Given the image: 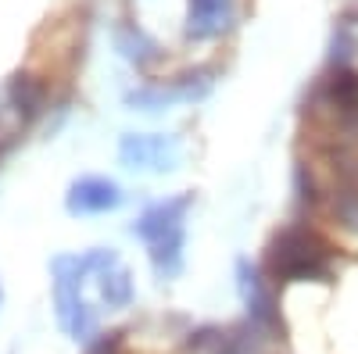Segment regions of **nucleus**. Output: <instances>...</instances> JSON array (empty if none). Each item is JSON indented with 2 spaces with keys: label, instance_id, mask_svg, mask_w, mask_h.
<instances>
[{
  "label": "nucleus",
  "instance_id": "nucleus-1",
  "mask_svg": "<svg viewBox=\"0 0 358 354\" xmlns=\"http://www.w3.org/2000/svg\"><path fill=\"white\" fill-rule=\"evenodd\" d=\"M265 272L273 283H297V279H322L334 276V244L305 222L283 226L265 251Z\"/></svg>",
  "mask_w": 358,
  "mask_h": 354
},
{
  "label": "nucleus",
  "instance_id": "nucleus-2",
  "mask_svg": "<svg viewBox=\"0 0 358 354\" xmlns=\"http://www.w3.org/2000/svg\"><path fill=\"white\" fill-rule=\"evenodd\" d=\"M118 258L115 251H86V254H57L50 261L54 272V308H57V322L62 330L76 340H90L94 333V315H90L86 301H83V279L86 276H101L104 269H111Z\"/></svg>",
  "mask_w": 358,
  "mask_h": 354
},
{
  "label": "nucleus",
  "instance_id": "nucleus-3",
  "mask_svg": "<svg viewBox=\"0 0 358 354\" xmlns=\"http://www.w3.org/2000/svg\"><path fill=\"white\" fill-rule=\"evenodd\" d=\"M334 172V186H330V212L334 219L358 233V151H344V147H330L322 151Z\"/></svg>",
  "mask_w": 358,
  "mask_h": 354
},
{
  "label": "nucleus",
  "instance_id": "nucleus-4",
  "mask_svg": "<svg viewBox=\"0 0 358 354\" xmlns=\"http://www.w3.org/2000/svg\"><path fill=\"white\" fill-rule=\"evenodd\" d=\"M118 158L126 168L143 172H169L179 161V140L176 136H147V133H126L118 143Z\"/></svg>",
  "mask_w": 358,
  "mask_h": 354
},
{
  "label": "nucleus",
  "instance_id": "nucleus-5",
  "mask_svg": "<svg viewBox=\"0 0 358 354\" xmlns=\"http://www.w3.org/2000/svg\"><path fill=\"white\" fill-rule=\"evenodd\" d=\"M194 204V193H179V197H169L162 204H151L133 226V233L147 247L155 244H165V240H176V236H183V219Z\"/></svg>",
  "mask_w": 358,
  "mask_h": 354
},
{
  "label": "nucleus",
  "instance_id": "nucleus-6",
  "mask_svg": "<svg viewBox=\"0 0 358 354\" xmlns=\"http://www.w3.org/2000/svg\"><path fill=\"white\" fill-rule=\"evenodd\" d=\"M118 204H122V190L104 175H83L65 193V208L72 215H101V212H115Z\"/></svg>",
  "mask_w": 358,
  "mask_h": 354
},
{
  "label": "nucleus",
  "instance_id": "nucleus-7",
  "mask_svg": "<svg viewBox=\"0 0 358 354\" xmlns=\"http://www.w3.org/2000/svg\"><path fill=\"white\" fill-rule=\"evenodd\" d=\"M236 283H241V297L248 304V322H255L258 330H276L280 326V311L273 304V293L265 290L262 272L248 258L236 261Z\"/></svg>",
  "mask_w": 358,
  "mask_h": 354
},
{
  "label": "nucleus",
  "instance_id": "nucleus-8",
  "mask_svg": "<svg viewBox=\"0 0 358 354\" xmlns=\"http://www.w3.org/2000/svg\"><path fill=\"white\" fill-rule=\"evenodd\" d=\"M226 25H229V0H190V11H187V36L190 40L219 36Z\"/></svg>",
  "mask_w": 358,
  "mask_h": 354
},
{
  "label": "nucleus",
  "instance_id": "nucleus-9",
  "mask_svg": "<svg viewBox=\"0 0 358 354\" xmlns=\"http://www.w3.org/2000/svg\"><path fill=\"white\" fill-rule=\"evenodd\" d=\"M8 101L15 108V115L22 118V126L29 122H36L43 104H47V90H43V82L36 75H29V72H18L11 82H8Z\"/></svg>",
  "mask_w": 358,
  "mask_h": 354
},
{
  "label": "nucleus",
  "instance_id": "nucleus-10",
  "mask_svg": "<svg viewBox=\"0 0 358 354\" xmlns=\"http://www.w3.org/2000/svg\"><path fill=\"white\" fill-rule=\"evenodd\" d=\"M115 47L122 50V57H126V61H133L136 68H151L158 57H162V47L147 36L140 25H133V22L115 25Z\"/></svg>",
  "mask_w": 358,
  "mask_h": 354
},
{
  "label": "nucleus",
  "instance_id": "nucleus-11",
  "mask_svg": "<svg viewBox=\"0 0 358 354\" xmlns=\"http://www.w3.org/2000/svg\"><path fill=\"white\" fill-rule=\"evenodd\" d=\"M101 301L108 308H126L133 301V276L126 265H111V269L101 272Z\"/></svg>",
  "mask_w": 358,
  "mask_h": 354
},
{
  "label": "nucleus",
  "instance_id": "nucleus-12",
  "mask_svg": "<svg viewBox=\"0 0 358 354\" xmlns=\"http://www.w3.org/2000/svg\"><path fill=\"white\" fill-rule=\"evenodd\" d=\"M355 36L348 33V25H337L334 29V54H330V65H334V72H344V68H351V57H355Z\"/></svg>",
  "mask_w": 358,
  "mask_h": 354
},
{
  "label": "nucleus",
  "instance_id": "nucleus-13",
  "mask_svg": "<svg viewBox=\"0 0 358 354\" xmlns=\"http://www.w3.org/2000/svg\"><path fill=\"white\" fill-rule=\"evenodd\" d=\"M294 183H297V204H301V208H312L315 204V179H312L308 165L294 168Z\"/></svg>",
  "mask_w": 358,
  "mask_h": 354
},
{
  "label": "nucleus",
  "instance_id": "nucleus-14",
  "mask_svg": "<svg viewBox=\"0 0 358 354\" xmlns=\"http://www.w3.org/2000/svg\"><path fill=\"white\" fill-rule=\"evenodd\" d=\"M118 347H122V333H108L104 340L90 347V354H118Z\"/></svg>",
  "mask_w": 358,
  "mask_h": 354
}]
</instances>
